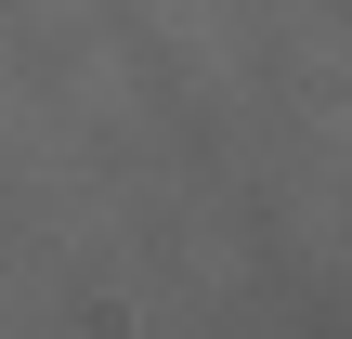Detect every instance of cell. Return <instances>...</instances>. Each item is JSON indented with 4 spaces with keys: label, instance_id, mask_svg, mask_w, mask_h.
I'll use <instances>...</instances> for the list:
<instances>
[]
</instances>
